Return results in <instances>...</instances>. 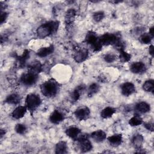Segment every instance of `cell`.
Returning a JSON list of instances; mask_svg holds the SVG:
<instances>
[{
	"label": "cell",
	"instance_id": "1",
	"mask_svg": "<svg viewBox=\"0 0 154 154\" xmlns=\"http://www.w3.org/2000/svg\"><path fill=\"white\" fill-rule=\"evenodd\" d=\"M59 22L51 21L39 26L37 29V34L40 38L46 37L55 32L58 28Z\"/></svg>",
	"mask_w": 154,
	"mask_h": 154
},
{
	"label": "cell",
	"instance_id": "2",
	"mask_svg": "<svg viewBox=\"0 0 154 154\" xmlns=\"http://www.w3.org/2000/svg\"><path fill=\"white\" fill-rule=\"evenodd\" d=\"M40 90L45 97H52L57 94L59 90V85L54 79H49L41 85Z\"/></svg>",
	"mask_w": 154,
	"mask_h": 154
},
{
	"label": "cell",
	"instance_id": "3",
	"mask_svg": "<svg viewBox=\"0 0 154 154\" xmlns=\"http://www.w3.org/2000/svg\"><path fill=\"white\" fill-rule=\"evenodd\" d=\"M85 41L87 44L90 45L94 51L97 52L102 49V45L100 42L99 37L97 36L96 33L92 31L88 32L86 35Z\"/></svg>",
	"mask_w": 154,
	"mask_h": 154
},
{
	"label": "cell",
	"instance_id": "4",
	"mask_svg": "<svg viewBox=\"0 0 154 154\" xmlns=\"http://www.w3.org/2000/svg\"><path fill=\"white\" fill-rule=\"evenodd\" d=\"M41 103V99L40 96L36 94H28L26 100L25 104L26 108L31 112L35 110Z\"/></svg>",
	"mask_w": 154,
	"mask_h": 154
},
{
	"label": "cell",
	"instance_id": "5",
	"mask_svg": "<svg viewBox=\"0 0 154 154\" xmlns=\"http://www.w3.org/2000/svg\"><path fill=\"white\" fill-rule=\"evenodd\" d=\"M77 140L78 141L79 147L81 152H88L92 149V144L88 139V136L87 134L80 135Z\"/></svg>",
	"mask_w": 154,
	"mask_h": 154
},
{
	"label": "cell",
	"instance_id": "6",
	"mask_svg": "<svg viewBox=\"0 0 154 154\" xmlns=\"http://www.w3.org/2000/svg\"><path fill=\"white\" fill-rule=\"evenodd\" d=\"M38 79V74L28 71L21 76V82L26 86H31L35 84Z\"/></svg>",
	"mask_w": 154,
	"mask_h": 154
},
{
	"label": "cell",
	"instance_id": "7",
	"mask_svg": "<svg viewBox=\"0 0 154 154\" xmlns=\"http://www.w3.org/2000/svg\"><path fill=\"white\" fill-rule=\"evenodd\" d=\"M120 39L116 35L114 34L106 33L103 34L99 37L100 42L102 46H108V45H114L115 43Z\"/></svg>",
	"mask_w": 154,
	"mask_h": 154
},
{
	"label": "cell",
	"instance_id": "8",
	"mask_svg": "<svg viewBox=\"0 0 154 154\" xmlns=\"http://www.w3.org/2000/svg\"><path fill=\"white\" fill-rule=\"evenodd\" d=\"M74 114L76 118L79 120H85L88 119L90 114V111L87 106H83L77 108Z\"/></svg>",
	"mask_w": 154,
	"mask_h": 154
},
{
	"label": "cell",
	"instance_id": "9",
	"mask_svg": "<svg viewBox=\"0 0 154 154\" xmlns=\"http://www.w3.org/2000/svg\"><path fill=\"white\" fill-rule=\"evenodd\" d=\"M135 91V86L132 82H126L123 83L121 86L122 93L125 96H129L134 93Z\"/></svg>",
	"mask_w": 154,
	"mask_h": 154
},
{
	"label": "cell",
	"instance_id": "10",
	"mask_svg": "<svg viewBox=\"0 0 154 154\" xmlns=\"http://www.w3.org/2000/svg\"><path fill=\"white\" fill-rule=\"evenodd\" d=\"M130 70L135 74L144 73L146 70V65L141 61H137L132 63L130 67Z\"/></svg>",
	"mask_w": 154,
	"mask_h": 154
},
{
	"label": "cell",
	"instance_id": "11",
	"mask_svg": "<svg viewBox=\"0 0 154 154\" xmlns=\"http://www.w3.org/2000/svg\"><path fill=\"white\" fill-rule=\"evenodd\" d=\"M88 52L86 49H80L74 54L73 58L76 63H80L84 61L88 57Z\"/></svg>",
	"mask_w": 154,
	"mask_h": 154
},
{
	"label": "cell",
	"instance_id": "12",
	"mask_svg": "<svg viewBox=\"0 0 154 154\" xmlns=\"http://www.w3.org/2000/svg\"><path fill=\"white\" fill-rule=\"evenodd\" d=\"M64 119V116L60 111L55 109L54 110L49 117V120L54 124H58Z\"/></svg>",
	"mask_w": 154,
	"mask_h": 154
},
{
	"label": "cell",
	"instance_id": "13",
	"mask_svg": "<svg viewBox=\"0 0 154 154\" xmlns=\"http://www.w3.org/2000/svg\"><path fill=\"white\" fill-rule=\"evenodd\" d=\"M91 137L94 141L97 143H100L105 140L106 137V134L102 130L99 129L93 132L91 134Z\"/></svg>",
	"mask_w": 154,
	"mask_h": 154
},
{
	"label": "cell",
	"instance_id": "14",
	"mask_svg": "<svg viewBox=\"0 0 154 154\" xmlns=\"http://www.w3.org/2000/svg\"><path fill=\"white\" fill-rule=\"evenodd\" d=\"M144 141V138L143 136L141 134H135L132 138L131 142L136 149H141L142 147V145Z\"/></svg>",
	"mask_w": 154,
	"mask_h": 154
},
{
	"label": "cell",
	"instance_id": "15",
	"mask_svg": "<svg viewBox=\"0 0 154 154\" xmlns=\"http://www.w3.org/2000/svg\"><path fill=\"white\" fill-rule=\"evenodd\" d=\"M27 108L26 106H19L16 107L11 113V116L15 119H19L22 118L26 112Z\"/></svg>",
	"mask_w": 154,
	"mask_h": 154
},
{
	"label": "cell",
	"instance_id": "16",
	"mask_svg": "<svg viewBox=\"0 0 154 154\" xmlns=\"http://www.w3.org/2000/svg\"><path fill=\"white\" fill-rule=\"evenodd\" d=\"M81 134V130L77 127H70L66 130V134L73 140H77Z\"/></svg>",
	"mask_w": 154,
	"mask_h": 154
},
{
	"label": "cell",
	"instance_id": "17",
	"mask_svg": "<svg viewBox=\"0 0 154 154\" xmlns=\"http://www.w3.org/2000/svg\"><path fill=\"white\" fill-rule=\"evenodd\" d=\"M76 17V11L75 9L70 8L69 9L64 16V20H65V23L66 25H70L71 24L73 23V22L75 20Z\"/></svg>",
	"mask_w": 154,
	"mask_h": 154
},
{
	"label": "cell",
	"instance_id": "18",
	"mask_svg": "<svg viewBox=\"0 0 154 154\" xmlns=\"http://www.w3.org/2000/svg\"><path fill=\"white\" fill-rule=\"evenodd\" d=\"M122 135L120 134H114L108 138V141L110 145L113 147H117L122 143Z\"/></svg>",
	"mask_w": 154,
	"mask_h": 154
},
{
	"label": "cell",
	"instance_id": "19",
	"mask_svg": "<svg viewBox=\"0 0 154 154\" xmlns=\"http://www.w3.org/2000/svg\"><path fill=\"white\" fill-rule=\"evenodd\" d=\"M85 88V86L83 84H81L79 86H78L71 93L70 97L72 100L73 102H76L79 99L83 91H84Z\"/></svg>",
	"mask_w": 154,
	"mask_h": 154
},
{
	"label": "cell",
	"instance_id": "20",
	"mask_svg": "<svg viewBox=\"0 0 154 154\" xmlns=\"http://www.w3.org/2000/svg\"><path fill=\"white\" fill-rule=\"evenodd\" d=\"M135 109L140 113H147L150 110V106L146 102H140L135 105Z\"/></svg>",
	"mask_w": 154,
	"mask_h": 154
},
{
	"label": "cell",
	"instance_id": "21",
	"mask_svg": "<svg viewBox=\"0 0 154 154\" xmlns=\"http://www.w3.org/2000/svg\"><path fill=\"white\" fill-rule=\"evenodd\" d=\"M54 51V47L52 45H51L49 46L42 48L41 49H40L38 51L37 54L38 57H45L53 53Z\"/></svg>",
	"mask_w": 154,
	"mask_h": 154
},
{
	"label": "cell",
	"instance_id": "22",
	"mask_svg": "<svg viewBox=\"0 0 154 154\" xmlns=\"http://www.w3.org/2000/svg\"><path fill=\"white\" fill-rule=\"evenodd\" d=\"M67 144L64 141H59L55 146V153L57 154H64L67 152Z\"/></svg>",
	"mask_w": 154,
	"mask_h": 154
},
{
	"label": "cell",
	"instance_id": "23",
	"mask_svg": "<svg viewBox=\"0 0 154 154\" xmlns=\"http://www.w3.org/2000/svg\"><path fill=\"white\" fill-rule=\"evenodd\" d=\"M28 69H29V71L38 74L42 71V66L40 61L35 60L31 62L29 64V65L28 66Z\"/></svg>",
	"mask_w": 154,
	"mask_h": 154
},
{
	"label": "cell",
	"instance_id": "24",
	"mask_svg": "<svg viewBox=\"0 0 154 154\" xmlns=\"http://www.w3.org/2000/svg\"><path fill=\"white\" fill-rule=\"evenodd\" d=\"M116 112V109L111 106H107L103 109L100 112V116L103 119H108L111 117Z\"/></svg>",
	"mask_w": 154,
	"mask_h": 154
},
{
	"label": "cell",
	"instance_id": "25",
	"mask_svg": "<svg viewBox=\"0 0 154 154\" xmlns=\"http://www.w3.org/2000/svg\"><path fill=\"white\" fill-rule=\"evenodd\" d=\"M5 102L9 104L16 105L18 104L20 101V97L19 94L13 93L8 95L5 99Z\"/></svg>",
	"mask_w": 154,
	"mask_h": 154
},
{
	"label": "cell",
	"instance_id": "26",
	"mask_svg": "<svg viewBox=\"0 0 154 154\" xmlns=\"http://www.w3.org/2000/svg\"><path fill=\"white\" fill-rule=\"evenodd\" d=\"M100 89L99 85L96 83L91 84L88 88L87 95L88 97H92L95 95Z\"/></svg>",
	"mask_w": 154,
	"mask_h": 154
},
{
	"label": "cell",
	"instance_id": "27",
	"mask_svg": "<svg viewBox=\"0 0 154 154\" xmlns=\"http://www.w3.org/2000/svg\"><path fill=\"white\" fill-rule=\"evenodd\" d=\"M143 121L142 118L138 116V115H135L133 116L132 118L130 119L129 120V124L131 126H137L143 123Z\"/></svg>",
	"mask_w": 154,
	"mask_h": 154
},
{
	"label": "cell",
	"instance_id": "28",
	"mask_svg": "<svg viewBox=\"0 0 154 154\" xmlns=\"http://www.w3.org/2000/svg\"><path fill=\"white\" fill-rule=\"evenodd\" d=\"M143 89L146 92H153L154 90V81L153 79L146 81L143 85Z\"/></svg>",
	"mask_w": 154,
	"mask_h": 154
},
{
	"label": "cell",
	"instance_id": "29",
	"mask_svg": "<svg viewBox=\"0 0 154 154\" xmlns=\"http://www.w3.org/2000/svg\"><path fill=\"white\" fill-rule=\"evenodd\" d=\"M29 57V52L28 50H25L22 55L19 57L18 58V63L19 64V66L22 67L24 66L25 62L28 60V58Z\"/></svg>",
	"mask_w": 154,
	"mask_h": 154
},
{
	"label": "cell",
	"instance_id": "30",
	"mask_svg": "<svg viewBox=\"0 0 154 154\" xmlns=\"http://www.w3.org/2000/svg\"><path fill=\"white\" fill-rule=\"evenodd\" d=\"M139 38H140V42L141 43L147 45L151 42L153 38V37L150 35L149 33H144L140 35Z\"/></svg>",
	"mask_w": 154,
	"mask_h": 154
},
{
	"label": "cell",
	"instance_id": "31",
	"mask_svg": "<svg viewBox=\"0 0 154 154\" xmlns=\"http://www.w3.org/2000/svg\"><path fill=\"white\" fill-rule=\"evenodd\" d=\"M119 52H120L119 59L122 62L126 63V62H128L131 60V54L125 52L124 50L120 51H119Z\"/></svg>",
	"mask_w": 154,
	"mask_h": 154
},
{
	"label": "cell",
	"instance_id": "32",
	"mask_svg": "<svg viewBox=\"0 0 154 154\" xmlns=\"http://www.w3.org/2000/svg\"><path fill=\"white\" fill-rule=\"evenodd\" d=\"M26 126L23 125V124H21V123H18L15 126L14 128V130L15 131L19 134H25L26 131Z\"/></svg>",
	"mask_w": 154,
	"mask_h": 154
},
{
	"label": "cell",
	"instance_id": "33",
	"mask_svg": "<svg viewBox=\"0 0 154 154\" xmlns=\"http://www.w3.org/2000/svg\"><path fill=\"white\" fill-rule=\"evenodd\" d=\"M105 17V13L102 11H96L93 13V18L94 21L99 22L101 21Z\"/></svg>",
	"mask_w": 154,
	"mask_h": 154
},
{
	"label": "cell",
	"instance_id": "34",
	"mask_svg": "<svg viewBox=\"0 0 154 154\" xmlns=\"http://www.w3.org/2000/svg\"><path fill=\"white\" fill-rule=\"evenodd\" d=\"M103 58L106 62L108 63H111L116 60V55L112 53H108L104 55Z\"/></svg>",
	"mask_w": 154,
	"mask_h": 154
},
{
	"label": "cell",
	"instance_id": "35",
	"mask_svg": "<svg viewBox=\"0 0 154 154\" xmlns=\"http://www.w3.org/2000/svg\"><path fill=\"white\" fill-rule=\"evenodd\" d=\"M8 17V13L5 11H1V17H0V20H1V24H2L7 19Z\"/></svg>",
	"mask_w": 154,
	"mask_h": 154
},
{
	"label": "cell",
	"instance_id": "36",
	"mask_svg": "<svg viewBox=\"0 0 154 154\" xmlns=\"http://www.w3.org/2000/svg\"><path fill=\"white\" fill-rule=\"evenodd\" d=\"M144 126L149 131H153V123L152 122H147L144 124Z\"/></svg>",
	"mask_w": 154,
	"mask_h": 154
},
{
	"label": "cell",
	"instance_id": "37",
	"mask_svg": "<svg viewBox=\"0 0 154 154\" xmlns=\"http://www.w3.org/2000/svg\"><path fill=\"white\" fill-rule=\"evenodd\" d=\"M149 54L153 57V46L152 45L149 46Z\"/></svg>",
	"mask_w": 154,
	"mask_h": 154
},
{
	"label": "cell",
	"instance_id": "38",
	"mask_svg": "<svg viewBox=\"0 0 154 154\" xmlns=\"http://www.w3.org/2000/svg\"><path fill=\"white\" fill-rule=\"evenodd\" d=\"M149 34L153 37V35H154V34H153V26H152V27L149 29Z\"/></svg>",
	"mask_w": 154,
	"mask_h": 154
},
{
	"label": "cell",
	"instance_id": "39",
	"mask_svg": "<svg viewBox=\"0 0 154 154\" xmlns=\"http://www.w3.org/2000/svg\"><path fill=\"white\" fill-rule=\"evenodd\" d=\"M5 131L4 130V129H1V132H0V135H1V138H2V137H3V136L5 135Z\"/></svg>",
	"mask_w": 154,
	"mask_h": 154
}]
</instances>
